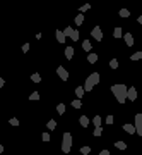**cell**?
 <instances>
[{
  "mask_svg": "<svg viewBox=\"0 0 142 155\" xmlns=\"http://www.w3.org/2000/svg\"><path fill=\"white\" fill-rule=\"evenodd\" d=\"M70 146H72V136H70V133H65L64 134V143H62V152L64 153H69L70 152Z\"/></svg>",
  "mask_w": 142,
  "mask_h": 155,
  "instance_id": "cell-3",
  "label": "cell"
},
{
  "mask_svg": "<svg viewBox=\"0 0 142 155\" xmlns=\"http://www.w3.org/2000/svg\"><path fill=\"white\" fill-rule=\"evenodd\" d=\"M91 9V5L89 4H86V5H82V7H80V14H84V12H87Z\"/></svg>",
  "mask_w": 142,
  "mask_h": 155,
  "instance_id": "cell-29",
  "label": "cell"
},
{
  "mask_svg": "<svg viewBox=\"0 0 142 155\" xmlns=\"http://www.w3.org/2000/svg\"><path fill=\"white\" fill-rule=\"evenodd\" d=\"M31 79H33V81H34V83H39V81H41V76H39V74H38V72H34V74H33V76H31Z\"/></svg>",
  "mask_w": 142,
  "mask_h": 155,
  "instance_id": "cell-21",
  "label": "cell"
},
{
  "mask_svg": "<svg viewBox=\"0 0 142 155\" xmlns=\"http://www.w3.org/2000/svg\"><path fill=\"white\" fill-rule=\"evenodd\" d=\"M55 33H57V40H58L60 43H64V42H65V34H64V31H60V29H57Z\"/></svg>",
  "mask_w": 142,
  "mask_h": 155,
  "instance_id": "cell-10",
  "label": "cell"
},
{
  "mask_svg": "<svg viewBox=\"0 0 142 155\" xmlns=\"http://www.w3.org/2000/svg\"><path fill=\"white\" fill-rule=\"evenodd\" d=\"M0 86H4V78H0Z\"/></svg>",
  "mask_w": 142,
  "mask_h": 155,
  "instance_id": "cell-38",
  "label": "cell"
},
{
  "mask_svg": "<svg viewBox=\"0 0 142 155\" xmlns=\"http://www.w3.org/2000/svg\"><path fill=\"white\" fill-rule=\"evenodd\" d=\"M111 91H113V95H115V98H116V102L118 103H125V100H127V93H128V88L125 86V85H113L111 86Z\"/></svg>",
  "mask_w": 142,
  "mask_h": 155,
  "instance_id": "cell-1",
  "label": "cell"
},
{
  "mask_svg": "<svg viewBox=\"0 0 142 155\" xmlns=\"http://www.w3.org/2000/svg\"><path fill=\"white\" fill-rule=\"evenodd\" d=\"M137 21H139V23H140V24H142V16H140V17H139V19H137Z\"/></svg>",
  "mask_w": 142,
  "mask_h": 155,
  "instance_id": "cell-39",
  "label": "cell"
},
{
  "mask_svg": "<svg viewBox=\"0 0 142 155\" xmlns=\"http://www.w3.org/2000/svg\"><path fill=\"white\" fill-rule=\"evenodd\" d=\"M135 133L139 134V136H142V126L140 128H135Z\"/></svg>",
  "mask_w": 142,
  "mask_h": 155,
  "instance_id": "cell-36",
  "label": "cell"
},
{
  "mask_svg": "<svg viewBox=\"0 0 142 155\" xmlns=\"http://www.w3.org/2000/svg\"><path fill=\"white\" fill-rule=\"evenodd\" d=\"M99 155H110V150H101Z\"/></svg>",
  "mask_w": 142,
  "mask_h": 155,
  "instance_id": "cell-37",
  "label": "cell"
},
{
  "mask_svg": "<svg viewBox=\"0 0 142 155\" xmlns=\"http://www.w3.org/2000/svg\"><path fill=\"white\" fill-rule=\"evenodd\" d=\"M72 107H74V109H80V107H82V103H80V100H72Z\"/></svg>",
  "mask_w": 142,
  "mask_h": 155,
  "instance_id": "cell-25",
  "label": "cell"
},
{
  "mask_svg": "<svg viewBox=\"0 0 142 155\" xmlns=\"http://www.w3.org/2000/svg\"><path fill=\"white\" fill-rule=\"evenodd\" d=\"M87 60H89L91 64H94V62L98 60V55H96V53H89V55H87Z\"/></svg>",
  "mask_w": 142,
  "mask_h": 155,
  "instance_id": "cell-17",
  "label": "cell"
},
{
  "mask_svg": "<svg viewBox=\"0 0 142 155\" xmlns=\"http://www.w3.org/2000/svg\"><path fill=\"white\" fill-rule=\"evenodd\" d=\"M101 133H103V129H101V128H96L92 134H94V136H101Z\"/></svg>",
  "mask_w": 142,
  "mask_h": 155,
  "instance_id": "cell-31",
  "label": "cell"
},
{
  "mask_svg": "<svg viewBox=\"0 0 142 155\" xmlns=\"http://www.w3.org/2000/svg\"><path fill=\"white\" fill-rule=\"evenodd\" d=\"M92 122H94V126H96V128H101V117H99V115H96Z\"/></svg>",
  "mask_w": 142,
  "mask_h": 155,
  "instance_id": "cell-26",
  "label": "cell"
},
{
  "mask_svg": "<svg viewBox=\"0 0 142 155\" xmlns=\"http://www.w3.org/2000/svg\"><path fill=\"white\" fill-rule=\"evenodd\" d=\"M79 122H80V126H82V128H87V126H89V119L86 117V115H80V117H79Z\"/></svg>",
  "mask_w": 142,
  "mask_h": 155,
  "instance_id": "cell-9",
  "label": "cell"
},
{
  "mask_svg": "<svg viewBox=\"0 0 142 155\" xmlns=\"http://www.w3.org/2000/svg\"><path fill=\"white\" fill-rule=\"evenodd\" d=\"M41 138H43V141H50V134H48V133H43Z\"/></svg>",
  "mask_w": 142,
  "mask_h": 155,
  "instance_id": "cell-32",
  "label": "cell"
},
{
  "mask_svg": "<svg viewBox=\"0 0 142 155\" xmlns=\"http://www.w3.org/2000/svg\"><path fill=\"white\" fill-rule=\"evenodd\" d=\"M115 146H116L118 150H125V148H127V145H125L123 141H116V143H115Z\"/></svg>",
  "mask_w": 142,
  "mask_h": 155,
  "instance_id": "cell-20",
  "label": "cell"
},
{
  "mask_svg": "<svg viewBox=\"0 0 142 155\" xmlns=\"http://www.w3.org/2000/svg\"><path fill=\"white\" fill-rule=\"evenodd\" d=\"M91 36L94 38L96 42H101V40H103V31H101V28H99V26L92 28V31H91Z\"/></svg>",
  "mask_w": 142,
  "mask_h": 155,
  "instance_id": "cell-4",
  "label": "cell"
},
{
  "mask_svg": "<svg viewBox=\"0 0 142 155\" xmlns=\"http://www.w3.org/2000/svg\"><path fill=\"white\" fill-rule=\"evenodd\" d=\"M113 36H115V38H121V28H115Z\"/></svg>",
  "mask_w": 142,
  "mask_h": 155,
  "instance_id": "cell-22",
  "label": "cell"
},
{
  "mask_svg": "<svg viewBox=\"0 0 142 155\" xmlns=\"http://www.w3.org/2000/svg\"><path fill=\"white\" fill-rule=\"evenodd\" d=\"M28 50H29V43H24V45H22V52H24V53H26V52H28Z\"/></svg>",
  "mask_w": 142,
  "mask_h": 155,
  "instance_id": "cell-35",
  "label": "cell"
},
{
  "mask_svg": "<svg viewBox=\"0 0 142 155\" xmlns=\"http://www.w3.org/2000/svg\"><path fill=\"white\" fill-rule=\"evenodd\" d=\"M132 60H139V59H142V50H139V52H135L132 57H130Z\"/></svg>",
  "mask_w": 142,
  "mask_h": 155,
  "instance_id": "cell-16",
  "label": "cell"
},
{
  "mask_svg": "<svg viewBox=\"0 0 142 155\" xmlns=\"http://www.w3.org/2000/svg\"><path fill=\"white\" fill-rule=\"evenodd\" d=\"M72 57H74V48H72V47H67V48H65V59L70 60Z\"/></svg>",
  "mask_w": 142,
  "mask_h": 155,
  "instance_id": "cell-11",
  "label": "cell"
},
{
  "mask_svg": "<svg viewBox=\"0 0 142 155\" xmlns=\"http://www.w3.org/2000/svg\"><path fill=\"white\" fill-rule=\"evenodd\" d=\"M142 126V114H137L135 115V128H140Z\"/></svg>",
  "mask_w": 142,
  "mask_h": 155,
  "instance_id": "cell-14",
  "label": "cell"
},
{
  "mask_svg": "<svg viewBox=\"0 0 142 155\" xmlns=\"http://www.w3.org/2000/svg\"><path fill=\"white\" fill-rule=\"evenodd\" d=\"M55 128H57V122H55L53 119H51V121H48V129H50V131H53Z\"/></svg>",
  "mask_w": 142,
  "mask_h": 155,
  "instance_id": "cell-28",
  "label": "cell"
},
{
  "mask_svg": "<svg viewBox=\"0 0 142 155\" xmlns=\"http://www.w3.org/2000/svg\"><path fill=\"white\" fill-rule=\"evenodd\" d=\"M80 152H82V153H91V146H82V148H80Z\"/></svg>",
  "mask_w": 142,
  "mask_h": 155,
  "instance_id": "cell-30",
  "label": "cell"
},
{
  "mask_svg": "<svg viewBox=\"0 0 142 155\" xmlns=\"http://www.w3.org/2000/svg\"><path fill=\"white\" fill-rule=\"evenodd\" d=\"M72 33H74V29H72L70 26L64 29V34H65V38H67V36H69V38H72Z\"/></svg>",
  "mask_w": 142,
  "mask_h": 155,
  "instance_id": "cell-15",
  "label": "cell"
},
{
  "mask_svg": "<svg viewBox=\"0 0 142 155\" xmlns=\"http://www.w3.org/2000/svg\"><path fill=\"white\" fill-rule=\"evenodd\" d=\"M2 152H4V146H2V145H0V153H2Z\"/></svg>",
  "mask_w": 142,
  "mask_h": 155,
  "instance_id": "cell-40",
  "label": "cell"
},
{
  "mask_svg": "<svg viewBox=\"0 0 142 155\" xmlns=\"http://www.w3.org/2000/svg\"><path fill=\"white\" fill-rule=\"evenodd\" d=\"M57 74L60 76V79H62V81H67V79H69V72H67V69L62 67V66L57 69Z\"/></svg>",
  "mask_w": 142,
  "mask_h": 155,
  "instance_id": "cell-5",
  "label": "cell"
},
{
  "mask_svg": "<svg viewBox=\"0 0 142 155\" xmlns=\"http://www.w3.org/2000/svg\"><path fill=\"white\" fill-rule=\"evenodd\" d=\"M29 100H39V93H38V91H33V93L29 95Z\"/></svg>",
  "mask_w": 142,
  "mask_h": 155,
  "instance_id": "cell-23",
  "label": "cell"
},
{
  "mask_svg": "<svg viewBox=\"0 0 142 155\" xmlns=\"http://www.w3.org/2000/svg\"><path fill=\"white\" fill-rule=\"evenodd\" d=\"M123 131H127L128 134H134L135 133V126L134 124H123Z\"/></svg>",
  "mask_w": 142,
  "mask_h": 155,
  "instance_id": "cell-7",
  "label": "cell"
},
{
  "mask_svg": "<svg viewBox=\"0 0 142 155\" xmlns=\"http://www.w3.org/2000/svg\"><path fill=\"white\" fill-rule=\"evenodd\" d=\"M99 79H101V76H99V72H92L87 79H86V85H84V91H91L98 83H99Z\"/></svg>",
  "mask_w": 142,
  "mask_h": 155,
  "instance_id": "cell-2",
  "label": "cell"
},
{
  "mask_svg": "<svg viewBox=\"0 0 142 155\" xmlns=\"http://www.w3.org/2000/svg\"><path fill=\"white\" fill-rule=\"evenodd\" d=\"M82 23H84V16H82V14H79V16L75 17V24H77V26H80Z\"/></svg>",
  "mask_w": 142,
  "mask_h": 155,
  "instance_id": "cell-18",
  "label": "cell"
},
{
  "mask_svg": "<svg viewBox=\"0 0 142 155\" xmlns=\"http://www.w3.org/2000/svg\"><path fill=\"white\" fill-rule=\"evenodd\" d=\"M10 124H12V126H19V119H15V117L10 119Z\"/></svg>",
  "mask_w": 142,
  "mask_h": 155,
  "instance_id": "cell-34",
  "label": "cell"
},
{
  "mask_svg": "<svg viewBox=\"0 0 142 155\" xmlns=\"http://www.w3.org/2000/svg\"><path fill=\"white\" fill-rule=\"evenodd\" d=\"M123 38H125V43H127L128 47H132V45H134V36H132L130 33H127V34H123Z\"/></svg>",
  "mask_w": 142,
  "mask_h": 155,
  "instance_id": "cell-8",
  "label": "cell"
},
{
  "mask_svg": "<svg viewBox=\"0 0 142 155\" xmlns=\"http://www.w3.org/2000/svg\"><path fill=\"white\" fill-rule=\"evenodd\" d=\"M82 48H84L86 52H89V50L92 48V45H91V42H89V40H84V42H82Z\"/></svg>",
  "mask_w": 142,
  "mask_h": 155,
  "instance_id": "cell-13",
  "label": "cell"
},
{
  "mask_svg": "<svg viewBox=\"0 0 142 155\" xmlns=\"http://www.w3.org/2000/svg\"><path fill=\"white\" fill-rule=\"evenodd\" d=\"M120 17H130V10L121 9V10H120Z\"/></svg>",
  "mask_w": 142,
  "mask_h": 155,
  "instance_id": "cell-19",
  "label": "cell"
},
{
  "mask_svg": "<svg viewBox=\"0 0 142 155\" xmlns=\"http://www.w3.org/2000/svg\"><path fill=\"white\" fill-rule=\"evenodd\" d=\"M57 112H58V114H64V112H65V105H64V103H58V105H57Z\"/></svg>",
  "mask_w": 142,
  "mask_h": 155,
  "instance_id": "cell-24",
  "label": "cell"
},
{
  "mask_svg": "<svg viewBox=\"0 0 142 155\" xmlns=\"http://www.w3.org/2000/svg\"><path fill=\"white\" fill-rule=\"evenodd\" d=\"M113 115H108V117H106V124H113Z\"/></svg>",
  "mask_w": 142,
  "mask_h": 155,
  "instance_id": "cell-33",
  "label": "cell"
},
{
  "mask_svg": "<svg viewBox=\"0 0 142 155\" xmlns=\"http://www.w3.org/2000/svg\"><path fill=\"white\" fill-rule=\"evenodd\" d=\"M110 67H111V69H116V67H118V60H116V59H111V60H110Z\"/></svg>",
  "mask_w": 142,
  "mask_h": 155,
  "instance_id": "cell-27",
  "label": "cell"
},
{
  "mask_svg": "<svg viewBox=\"0 0 142 155\" xmlns=\"http://www.w3.org/2000/svg\"><path fill=\"white\" fill-rule=\"evenodd\" d=\"M84 93H86V91H84V88H82V86H77V88H75V95H77V98H82Z\"/></svg>",
  "mask_w": 142,
  "mask_h": 155,
  "instance_id": "cell-12",
  "label": "cell"
},
{
  "mask_svg": "<svg viewBox=\"0 0 142 155\" xmlns=\"http://www.w3.org/2000/svg\"><path fill=\"white\" fill-rule=\"evenodd\" d=\"M127 98H128V100H132V102H134V100L137 98V91H135V88H134V86H132V88H128V93H127Z\"/></svg>",
  "mask_w": 142,
  "mask_h": 155,
  "instance_id": "cell-6",
  "label": "cell"
}]
</instances>
